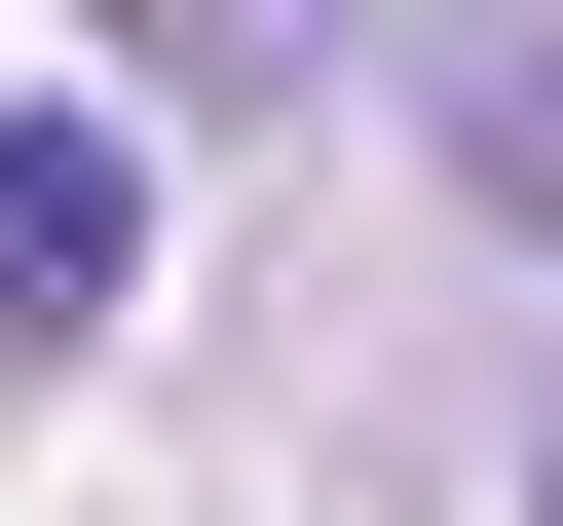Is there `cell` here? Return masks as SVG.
Segmentation results:
<instances>
[{
	"instance_id": "cell-1",
	"label": "cell",
	"mask_w": 563,
	"mask_h": 526,
	"mask_svg": "<svg viewBox=\"0 0 563 526\" xmlns=\"http://www.w3.org/2000/svg\"><path fill=\"white\" fill-rule=\"evenodd\" d=\"M113 263H151V151H113V113H0V376H76Z\"/></svg>"
},
{
	"instance_id": "cell-2",
	"label": "cell",
	"mask_w": 563,
	"mask_h": 526,
	"mask_svg": "<svg viewBox=\"0 0 563 526\" xmlns=\"http://www.w3.org/2000/svg\"><path fill=\"white\" fill-rule=\"evenodd\" d=\"M113 39H151V76H263V39H301V0H113Z\"/></svg>"
}]
</instances>
